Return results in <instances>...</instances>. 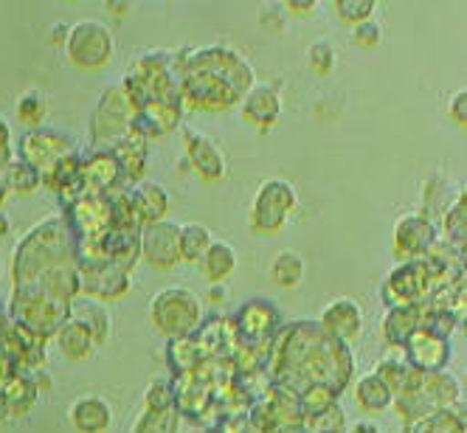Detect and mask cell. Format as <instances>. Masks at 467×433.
Returning <instances> with one entry per match:
<instances>
[{
	"instance_id": "cell-1",
	"label": "cell",
	"mask_w": 467,
	"mask_h": 433,
	"mask_svg": "<svg viewBox=\"0 0 467 433\" xmlns=\"http://www.w3.org/2000/svg\"><path fill=\"white\" fill-rule=\"evenodd\" d=\"M203 298L183 284L163 287L150 302V324L166 341L192 338L203 324Z\"/></svg>"
},
{
	"instance_id": "cell-2",
	"label": "cell",
	"mask_w": 467,
	"mask_h": 433,
	"mask_svg": "<svg viewBox=\"0 0 467 433\" xmlns=\"http://www.w3.org/2000/svg\"><path fill=\"white\" fill-rule=\"evenodd\" d=\"M212 71L220 79H225L240 96L248 93L256 85V74L251 68V62L240 57L237 51H231L225 46H203V48H183L175 57V74L181 77L183 71Z\"/></svg>"
},
{
	"instance_id": "cell-3",
	"label": "cell",
	"mask_w": 467,
	"mask_h": 433,
	"mask_svg": "<svg viewBox=\"0 0 467 433\" xmlns=\"http://www.w3.org/2000/svg\"><path fill=\"white\" fill-rule=\"evenodd\" d=\"M298 209V194L296 186L282 180V178H271L265 180L251 206H248V228L256 237H276L279 231L290 222L293 211Z\"/></svg>"
},
{
	"instance_id": "cell-4",
	"label": "cell",
	"mask_w": 467,
	"mask_h": 433,
	"mask_svg": "<svg viewBox=\"0 0 467 433\" xmlns=\"http://www.w3.org/2000/svg\"><path fill=\"white\" fill-rule=\"evenodd\" d=\"M65 57L79 71H102L116 57V37L110 26L102 20L85 17L74 26H68V37H65Z\"/></svg>"
},
{
	"instance_id": "cell-5",
	"label": "cell",
	"mask_w": 467,
	"mask_h": 433,
	"mask_svg": "<svg viewBox=\"0 0 467 433\" xmlns=\"http://www.w3.org/2000/svg\"><path fill=\"white\" fill-rule=\"evenodd\" d=\"M139 110L132 108L121 85H110L102 96H99L96 110L90 116V139L96 149H110L127 129L136 124Z\"/></svg>"
},
{
	"instance_id": "cell-6",
	"label": "cell",
	"mask_w": 467,
	"mask_h": 433,
	"mask_svg": "<svg viewBox=\"0 0 467 433\" xmlns=\"http://www.w3.org/2000/svg\"><path fill=\"white\" fill-rule=\"evenodd\" d=\"M181 105L183 110H200V113H225L240 105V93L234 90L225 79H220L212 71H183L181 77Z\"/></svg>"
},
{
	"instance_id": "cell-7",
	"label": "cell",
	"mask_w": 467,
	"mask_h": 433,
	"mask_svg": "<svg viewBox=\"0 0 467 433\" xmlns=\"http://www.w3.org/2000/svg\"><path fill=\"white\" fill-rule=\"evenodd\" d=\"M139 253L152 271H175L181 264V222L158 220L141 225Z\"/></svg>"
},
{
	"instance_id": "cell-8",
	"label": "cell",
	"mask_w": 467,
	"mask_h": 433,
	"mask_svg": "<svg viewBox=\"0 0 467 433\" xmlns=\"http://www.w3.org/2000/svg\"><path fill=\"white\" fill-rule=\"evenodd\" d=\"M431 273L420 259L400 262L383 282L386 307H420L431 293Z\"/></svg>"
},
{
	"instance_id": "cell-9",
	"label": "cell",
	"mask_w": 467,
	"mask_h": 433,
	"mask_svg": "<svg viewBox=\"0 0 467 433\" xmlns=\"http://www.w3.org/2000/svg\"><path fill=\"white\" fill-rule=\"evenodd\" d=\"M440 240V225L425 220L422 214L411 211L394 222L391 234V253L397 262H414L428 253V248Z\"/></svg>"
},
{
	"instance_id": "cell-10",
	"label": "cell",
	"mask_w": 467,
	"mask_h": 433,
	"mask_svg": "<svg viewBox=\"0 0 467 433\" xmlns=\"http://www.w3.org/2000/svg\"><path fill=\"white\" fill-rule=\"evenodd\" d=\"M183 160L189 166V172L206 183L223 180L228 172V160L220 144H214L200 129H183Z\"/></svg>"
},
{
	"instance_id": "cell-11",
	"label": "cell",
	"mask_w": 467,
	"mask_h": 433,
	"mask_svg": "<svg viewBox=\"0 0 467 433\" xmlns=\"http://www.w3.org/2000/svg\"><path fill=\"white\" fill-rule=\"evenodd\" d=\"M132 287L130 271L119 268V264L102 259V262H90L79 264V290L99 302H116L124 298Z\"/></svg>"
},
{
	"instance_id": "cell-12",
	"label": "cell",
	"mask_w": 467,
	"mask_h": 433,
	"mask_svg": "<svg viewBox=\"0 0 467 433\" xmlns=\"http://www.w3.org/2000/svg\"><path fill=\"white\" fill-rule=\"evenodd\" d=\"M324 335H329L332 341L338 344H355L363 329H366V315L358 298L341 295V298H332V302L321 310V321H318Z\"/></svg>"
},
{
	"instance_id": "cell-13",
	"label": "cell",
	"mask_w": 467,
	"mask_h": 433,
	"mask_svg": "<svg viewBox=\"0 0 467 433\" xmlns=\"http://www.w3.org/2000/svg\"><path fill=\"white\" fill-rule=\"evenodd\" d=\"M77 152L74 141L65 139L62 132H54V129H31L20 139V160L31 163L35 170L43 175L51 163H57L59 158Z\"/></svg>"
},
{
	"instance_id": "cell-14",
	"label": "cell",
	"mask_w": 467,
	"mask_h": 433,
	"mask_svg": "<svg viewBox=\"0 0 467 433\" xmlns=\"http://www.w3.org/2000/svg\"><path fill=\"white\" fill-rule=\"evenodd\" d=\"M240 116L248 127L268 132L282 116V93L268 82H256L240 98Z\"/></svg>"
},
{
	"instance_id": "cell-15",
	"label": "cell",
	"mask_w": 467,
	"mask_h": 433,
	"mask_svg": "<svg viewBox=\"0 0 467 433\" xmlns=\"http://www.w3.org/2000/svg\"><path fill=\"white\" fill-rule=\"evenodd\" d=\"M113 158L119 160V170H121V178L124 183H141L147 180V172H150V139L144 136L141 129H127L124 136L110 147Z\"/></svg>"
},
{
	"instance_id": "cell-16",
	"label": "cell",
	"mask_w": 467,
	"mask_h": 433,
	"mask_svg": "<svg viewBox=\"0 0 467 433\" xmlns=\"http://www.w3.org/2000/svg\"><path fill=\"white\" fill-rule=\"evenodd\" d=\"M82 189L85 194H113L124 189V178L119 170V160L110 149H93L82 158Z\"/></svg>"
},
{
	"instance_id": "cell-17",
	"label": "cell",
	"mask_w": 467,
	"mask_h": 433,
	"mask_svg": "<svg viewBox=\"0 0 467 433\" xmlns=\"http://www.w3.org/2000/svg\"><path fill=\"white\" fill-rule=\"evenodd\" d=\"M237 324V335H243L248 344H262L268 341L274 332L279 329L282 318H279V310L271 304V302H262V298H254V302L243 304L240 315L234 318Z\"/></svg>"
},
{
	"instance_id": "cell-18",
	"label": "cell",
	"mask_w": 467,
	"mask_h": 433,
	"mask_svg": "<svg viewBox=\"0 0 467 433\" xmlns=\"http://www.w3.org/2000/svg\"><path fill=\"white\" fill-rule=\"evenodd\" d=\"M71 220L82 240L105 237L110 231V197L105 194H82L71 206Z\"/></svg>"
},
{
	"instance_id": "cell-19",
	"label": "cell",
	"mask_w": 467,
	"mask_h": 433,
	"mask_svg": "<svg viewBox=\"0 0 467 433\" xmlns=\"http://www.w3.org/2000/svg\"><path fill=\"white\" fill-rule=\"evenodd\" d=\"M403 355L417 372H440L451 360V341L433 338V335H428V332L417 329L414 335L406 341Z\"/></svg>"
},
{
	"instance_id": "cell-20",
	"label": "cell",
	"mask_w": 467,
	"mask_h": 433,
	"mask_svg": "<svg viewBox=\"0 0 467 433\" xmlns=\"http://www.w3.org/2000/svg\"><path fill=\"white\" fill-rule=\"evenodd\" d=\"M68 419L77 433H108L113 425V408L105 397L85 394V397L74 399Z\"/></svg>"
},
{
	"instance_id": "cell-21",
	"label": "cell",
	"mask_w": 467,
	"mask_h": 433,
	"mask_svg": "<svg viewBox=\"0 0 467 433\" xmlns=\"http://www.w3.org/2000/svg\"><path fill=\"white\" fill-rule=\"evenodd\" d=\"M420 388L428 399L433 411H453L462 399V383L453 372L440 369V372H422L420 375Z\"/></svg>"
},
{
	"instance_id": "cell-22",
	"label": "cell",
	"mask_w": 467,
	"mask_h": 433,
	"mask_svg": "<svg viewBox=\"0 0 467 433\" xmlns=\"http://www.w3.org/2000/svg\"><path fill=\"white\" fill-rule=\"evenodd\" d=\"M68 318L82 321L96 338V346H105L110 341V332H113V318L105 307V302L99 298L82 295V298H71V307H68Z\"/></svg>"
},
{
	"instance_id": "cell-23",
	"label": "cell",
	"mask_w": 467,
	"mask_h": 433,
	"mask_svg": "<svg viewBox=\"0 0 467 433\" xmlns=\"http://www.w3.org/2000/svg\"><path fill=\"white\" fill-rule=\"evenodd\" d=\"M130 200H132V209H136V217L141 225L166 220V211H170V194H166V189L155 180L136 183L130 189Z\"/></svg>"
},
{
	"instance_id": "cell-24",
	"label": "cell",
	"mask_w": 467,
	"mask_h": 433,
	"mask_svg": "<svg viewBox=\"0 0 467 433\" xmlns=\"http://www.w3.org/2000/svg\"><path fill=\"white\" fill-rule=\"evenodd\" d=\"M420 329V307H386L380 318V335L389 349H403Z\"/></svg>"
},
{
	"instance_id": "cell-25",
	"label": "cell",
	"mask_w": 467,
	"mask_h": 433,
	"mask_svg": "<svg viewBox=\"0 0 467 433\" xmlns=\"http://www.w3.org/2000/svg\"><path fill=\"white\" fill-rule=\"evenodd\" d=\"M372 375H375V377H378V380H380L391 394L409 388V386L420 377V372H417L414 366L406 360L403 349H391L389 355H383V357L375 363Z\"/></svg>"
},
{
	"instance_id": "cell-26",
	"label": "cell",
	"mask_w": 467,
	"mask_h": 433,
	"mask_svg": "<svg viewBox=\"0 0 467 433\" xmlns=\"http://www.w3.org/2000/svg\"><path fill=\"white\" fill-rule=\"evenodd\" d=\"M197 264L209 284H223L225 279L234 276V271H237V251H234V245L225 240H214Z\"/></svg>"
},
{
	"instance_id": "cell-27",
	"label": "cell",
	"mask_w": 467,
	"mask_h": 433,
	"mask_svg": "<svg viewBox=\"0 0 467 433\" xmlns=\"http://www.w3.org/2000/svg\"><path fill=\"white\" fill-rule=\"evenodd\" d=\"M57 346H59V352L68 360H85V357H90L99 349L93 332L82 321H77V318H68L57 329Z\"/></svg>"
},
{
	"instance_id": "cell-28",
	"label": "cell",
	"mask_w": 467,
	"mask_h": 433,
	"mask_svg": "<svg viewBox=\"0 0 467 433\" xmlns=\"http://www.w3.org/2000/svg\"><path fill=\"white\" fill-rule=\"evenodd\" d=\"M459 189L462 186H456L453 191L448 189V180H445V175H431L425 183H422V194H420V211L417 214H422L425 220H431V222H437L445 211H448V206L453 203V197L459 194Z\"/></svg>"
},
{
	"instance_id": "cell-29",
	"label": "cell",
	"mask_w": 467,
	"mask_h": 433,
	"mask_svg": "<svg viewBox=\"0 0 467 433\" xmlns=\"http://www.w3.org/2000/svg\"><path fill=\"white\" fill-rule=\"evenodd\" d=\"M305 273H307V262L293 248L279 251L271 262V282L282 290H296L305 282Z\"/></svg>"
},
{
	"instance_id": "cell-30",
	"label": "cell",
	"mask_w": 467,
	"mask_h": 433,
	"mask_svg": "<svg viewBox=\"0 0 467 433\" xmlns=\"http://www.w3.org/2000/svg\"><path fill=\"white\" fill-rule=\"evenodd\" d=\"M440 220H442L440 237H445V242H451L453 248L464 251V245H467V189L464 186L459 189L453 203L448 206V211Z\"/></svg>"
},
{
	"instance_id": "cell-31",
	"label": "cell",
	"mask_w": 467,
	"mask_h": 433,
	"mask_svg": "<svg viewBox=\"0 0 467 433\" xmlns=\"http://www.w3.org/2000/svg\"><path fill=\"white\" fill-rule=\"evenodd\" d=\"M355 399H358V406H360L363 411L380 414V411H389V408H391L394 394L369 372V375L358 377V383H355Z\"/></svg>"
},
{
	"instance_id": "cell-32",
	"label": "cell",
	"mask_w": 467,
	"mask_h": 433,
	"mask_svg": "<svg viewBox=\"0 0 467 433\" xmlns=\"http://www.w3.org/2000/svg\"><path fill=\"white\" fill-rule=\"evenodd\" d=\"M214 242L212 231L200 222H186L181 225V264H197Z\"/></svg>"
},
{
	"instance_id": "cell-33",
	"label": "cell",
	"mask_w": 467,
	"mask_h": 433,
	"mask_svg": "<svg viewBox=\"0 0 467 433\" xmlns=\"http://www.w3.org/2000/svg\"><path fill=\"white\" fill-rule=\"evenodd\" d=\"M181 430V411L166 408V411H141L132 422L130 433H178Z\"/></svg>"
},
{
	"instance_id": "cell-34",
	"label": "cell",
	"mask_w": 467,
	"mask_h": 433,
	"mask_svg": "<svg viewBox=\"0 0 467 433\" xmlns=\"http://www.w3.org/2000/svg\"><path fill=\"white\" fill-rule=\"evenodd\" d=\"M462 324V315L456 313H448V310H425L420 307V329L428 332L433 338H442V341H451L453 332L459 329Z\"/></svg>"
},
{
	"instance_id": "cell-35",
	"label": "cell",
	"mask_w": 467,
	"mask_h": 433,
	"mask_svg": "<svg viewBox=\"0 0 467 433\" xmlns=\"http://www.w3.org/2000/svg\"><path fill=\"white\" fill-rule=\"evenodd\" d=\"M406 433H464V419L456 411H433L414 425H406Z\"/></svg>"
},
{
	"instance_id": "cell-36",
	"label": "cell",
	"mask_w": 467,
	"mask_h": 433,
	"mask_svg": "<svg viewBox=\"0 0 467 433\" xmlns=\"http://www.w3.org/2000/svg\"><path fill=\"white\" fill-rule=\"evenodd\" d=\"M48 116V102L40 90H26L20 98H17V119L31 127V129H40V124L46 121Z\"/></svg>"
},
{
	"instance_id": "cell-37",
	"label": "cell",
	"mask_w": 467,
	"mask_h": 433,
	"mask_svg": "<svg viewBox=\"0 0 467 433\" xmlns=\"http://www.w3.org/2000/svg\"><path fill=\"white\" fill-rule=\"evenodd\" d=\"M40 183H43V175L35 170V166L20 160V158H12V163H9V191L31 194V191H37Z\"/></svg>"
},
{
	"instance_id": "cell-38",
	"label": "cell",
	"mask_w": 467,
	"mask_h": 433,
	"mask_svg": "<svg viewBox=\"0 0 467 433\" xmlns=\"http://www.w3.org/2000/svg\"><path fill=\"white\" fill-rule=\"evenodd\" d=\"M332 12H336V17L347 26H360L366 20H372V15L378 12V4L375 0H336L332 4Z\"/></svg>"
},
{
	"instance_id": "cell-39",
	"label": "cell",
	"mask_w": 467,
	"mask_h": 433,
	"mask_svg": "<svg viewBox=\"0 0 467 433\" xmlns=\"http://www.w3.org/2000/svg\"><path fill=\"white\" fill-rule=\"evenodd\" d=\"M336 391H332L329 386H321V383H310L302 394H298V399H302V408H305V419L307 417H316L321 411H327L329 406H336Z\"/></svg>"
},
{
	"instance_id": "cell-40",
	"label": "cell",
	"mask_w": 467,
	"mask_h": 433,
	"mask_svg": "<svg viewBox=\"0 0 467 433\" xmlns=\"http://www.w3.org/2000/svg\"><path fill=\"white\" fill-rule=\"evenodd\" d=\"M144 408L147 411H166L175 408V383L166 377H155L144 391Z\"/></svg>"
},
{
	"instance_id": "cell-41",
	"label": "cell",
	"mask_w": 467,
	"mask_h": 433,
	"mask_svg": "<svg viewBox=\"0 0 467 433\" xmlns=\"http://www.w3.org/2000/svg\"><path fill=\"white\" fill-rule=\"evenodd\" d=\"M200 349L194 344V338H181V341H170V366L175 363V372L178 375H186V372H194L197 363H200Z\"/></svg>"
},
{
	"instance_id": "cell-42",
	"label": "cell",
	"mask_w": 467,
	"mask_h": 433,
	"mask_svg": "<svg viewBox=\"0 0 467 433\" xmlns=\"http://www.w3.org/2000/svg\"><path fill=\"white\" fill-rule=\"evenodd\" d=\"M344 428H347V414L338 403L305 419V430H313V433H344Z\"/></svg>"
},
{
	"instance_id": "cell-43",
	"label": "cell",
	"mask_w": 467,
	"mask_h": 433,
	"mask_svg": "<svg viewBox=\"0 0 467 433\" xmlns=\"http://www.w3.org/2000/svg\"><path fill=\"white\" fill-rule=\"evenodd\" d=\"M336 62H338V51H336V46L327 43V40H316L307 48V65L318 77H329L332 71H336Z\"/></svg>"
},
{
	"instance_id": "cell-44",
	"label": "cell",
	"mask_w": 467,
	"mask_h": 433,
	"mask_svg": "<svg viewBox=\"0 0 467 433\" xmlns=\"http://www.w3.org/2000/svg\"><path fill=\"white\" fill-rule=\"evenodd\" d=\"M352 40L358 46H363V48H378L380 40H383V28H380L378 20H366V23L352 28Z\"/></svg>"
},
{
	"instance_id": "cell-45",
	"label": "cell",
	"mask_w": 467,
	"mask_h": 433,
	"mask_svg": "<svg viewBox=\"0 0 467 433\" xmlns=\"http://www.w3.org/2000/svg\"><path fill=\"white\" fill-rule=\"evenodd\" d=\"M448 116L453 119V124L464 127L467 124V90L456 88L448 98Z\"/></svg>"
},
{
	"instance_id": "cell-46",
	"label": "cell",
	"mask_w": 467,
	"mask_h": 433,
	"mask_svg": "<svg viewBox=\"0 0 467 433\" xmlns=\"http://www.w3.org/2000/svg\"><path fill=\"white\" fill-rule=\"evenodd\" d=\"M259 23H262L265 28H271V31H282L287 20H285L282 6H265V9L259 12Z\"/></svg>"
},
{
	"instance_id": "cell-47",
	"label": "cell",
	"mask_w": 467,
	"mask_h": 433,
	"mask_svg": "<svg viewBox=\"0 0 467 433\" xmlns=\"http://www.w3.org/2000/svg\"><path fill=\"white\" fill-rule=\"evenodd\" d=\"M318 9V4L316 0H302V4H298V0H287V4H282V12H285V17L290 15V17H310L313 12Z\"/></svg>"
},
{
	"instance_id": "cell-48",
	"label": "cell",
	"mask_w": 467,
	"mask_h": 433,
	"mask_svg": "<svg viewBox=\"0 0 467 433\" xmlns=\"http://www.w3.org/2000/svg\"><path fill=\"white\" fill-rule=\"evenodd\" d=\"M347 433H380V425H375L372 419H358L347 428Z\"/></svg>"
},
{
	"instance_id": "cell-49",
	"label": "cell",
	"mask_w": 467,
	"mask_h": 433,
	"mask_svg": "<svg viewBox=\"0 0 467 433\" xmlns=\"http://www.w3.org/2000/svg\"><path fill=\"white\" fill-rule=\"evenodd\" d=\"M225 295H228V293H225L223 284H212V290H209V302H212V304H223V302H225Z\"/></svg>"
},
{
	"instance_id": "cell-50",
	"label": "cell",
	"mask_w": 467,
	"mask_h": 433,
	"mask_svg": "<svg viewBox=\"0 0 467 433\" xmlns=\"http://www.w3.org/2000/svg\"><path fill=\"white\" fill-rule=\"evenodd\" d=\"M105 9L113 12V15H124V17H127V15L132 12V4H108Z\"/></svg>"
},
{
	"instance_id": "cell-51",
	"label": "cell",
	"mask_w": 467,
	"mask_h": 433,
	"mask_svg": "<svg viewBox=\"0 0 467 433\" xmlns=\"http://www.w3.org/2000/svg\"><path fill=\"white\" fill-rule=\"evenodd\" d=\"M9 234V220L4 217V214H0V240H4Z\"/></svg>"
},
{
	"instance_id": "cell-52",
	"label": "cell",
	"mask_w": 467,
	"mask_h": 433,
	"mask_svg": "<svg viewBox=\"0 0 467 433\" xmlns=\"http://www.w3.org/2000/svg\"><path fill=\"white\" fill-rule=\"evenodd\" d=\"M194 433H223L220 428H200V430H194Z\"/></svg>"
},
{
	"instance_id": "cell-53",
	"label": "cell",
	"mask_w": 467,
	"mask_h": 433,
	"mask_svg": "<svg viewBox=\"0 0 467 433\" xmlns=\"http://www.w3.org/2000/svg\"><path fill=\"white\" fill-rule=\"evenodd\" d=\"M0 268H4V259H0Z\"/></svg>"
}]
</instances>
